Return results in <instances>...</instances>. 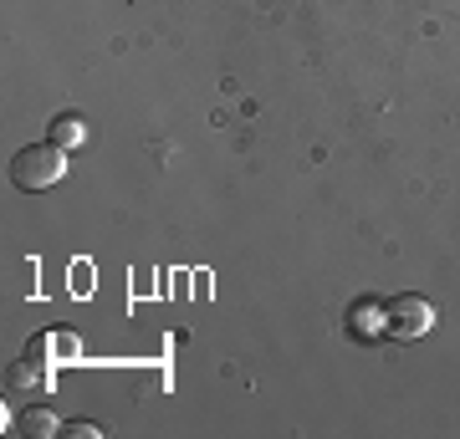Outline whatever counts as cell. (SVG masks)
<instances>
[{
  "mask_svg": "<svg viewBox=\"0 0 460 439\" xmlns=\"http://www.w3.org/2000/svg\"><path fill=\"white\" fill-rule=\"evenodd\" d=\"M16 435H26V439H47V435H62V419L51 414V408H26L16 419Z\"/></svg>",
  "mask_w": 460,
  "mask_h": 439,
  "instance_id": "cell-5",
  "label": "cell"
},
{
  "mask_svg": "<svg viewBox=\"0 0 460 439\" xmlns=\"http://www.w3.org/2000/svg\"><path fill=\"white\" fill-rule=\"evenodd\" d=\"M57 389V373H47L41 363L31 358H21L5 368V399H41V393Z\"/></svg>",
  "mask_w": 460,
  "mask_h": 439,
  "instance_id": "cell-4",
  "label": "cell"
},
{
  "mask_svg": "<svg viewBox=\"0 0 460 439\" xmlns=\"http://www.w3.org/2000/svg\"><path fill=\"white\" fill-rule=\"evenodd\" d=\"M83 138H87V123L77 113H62L57 123H51V144H57V148H77Z\"/></svg>",
  "mask_w": 460,
  "mask_h": 439,
  "instance_id": "cell-6",
  "label": "cell"
},
{
  "mask_svg": "<svg viewBox=\"0 0 460 439\" xmlns=\"http://www.w3.org/2000/svg\"><path fill=\"white\" fill-rule=\"evenodd\" d=\"M353 327H358V338H378V332L389 327V317H384V307H374V302H363V307L353 312Z\"/></svg>",
  "mask_w": 460,
  "mask_h": 439,
  "instance_id": "cell-7",
  "label": "cell"
},
{
  "mask_svg": "<svg viewBox=\"0 0 460 439\" xmlns=\"http://www.w3.org/2000/svg\"><path fill=\"white\" fill-rule=\"evenodd\" d=\"M26 358L41 363L47 373H62V368H77L83 363V338L77 332H66V327H51V332H36L26 342Z\"/></svg>",
  "mask_w": 460,
  "mask_h": 439,
  "instance_id": "cell-2",
  "label": "cell"
},
{
  "mask_svg": "<svg viewBox=\"0 0 460 439\" xmlns=\"http://www.w3.org/2000/svg\"><path fill=\"white\" fill-rule=\"evenodd\" d=\"M384 317H389V338L394 342H420L435 327V307H429L425 296H414V292H404V296H394L389 307H384Z\"/></svg>",
  "mask_w": 460,
  "mask_h": 439,
  "instance_id": "cell-3",
  "label": "cell"
},
{
  "mask_svg": "<svg viewBox=\"0 0 460 439\" xmlns=\"http://www.w3.org/2000/svg\"><path fill=\"white\" fill-rule=\"evenodd\" d=\"M62 174H66V148H57L51 138H47V144L21 148L16 159H11V184H16V189H26V195L51 189Z\"/></svg>",
  "mask_w": 460,
  "mask_h": 439,
  "instance_id": "cell-1",
  "label": "cell"
},
{
  "mask_svg": "<svg viewBox=\"0 0 460 439\" xmlns=\"http://www.w3.org/2000/svg\"><path fill=\"white\" fill-rule=\"evenodd\" d=\"M62 435L66 439H98L102 429H98V424H87V419H72V424H62Z\"/></svg>",
  "mask_w": 460,
  "mask_h": 439,
  "instance_id": "cell-8",
  "label": "cell"
}]
</instances>
